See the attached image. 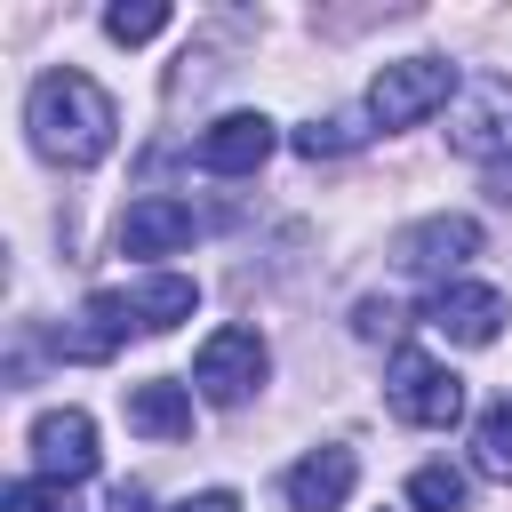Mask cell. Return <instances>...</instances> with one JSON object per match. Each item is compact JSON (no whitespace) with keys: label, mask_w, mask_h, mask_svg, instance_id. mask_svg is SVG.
<instances>
[{"label":"cell","mask_w":512,"mask_h":512,"mask_svg":"<svg viewBox=\"0 0 512 512\" xmlns=\"http://www.w3.org/2000/svg\"><path fill=\"white\" fill-rule=\"evenodd\" d=\"M128 328H136L128 288H104V296H88V304H80V320H72V328H56V352H64V360H112Z\"/></svg>","instance_id":"cell-9"},{"label":"cell","mask_w":512,"mask_h":512,"mask_svg":"<svg viewBox=\"0 0 512 512\" xmlns=\"http://www.w3.org/2000/svg\"><path fill=\"white\" fill-rule=\"evenodd\" d=\"M104 32H112L120 48H136V40H160V32H168V8H160V0H136V8H104Z\"/></svg>","instance_id":"cell-18"},{"label":"cell","mask_w":512,"mask_h":512,"mask_svg":"<svg viewBox=\"0 0 512 512\" xmlns=\"http://www.w3.org/2000/svg\"><path fill=\"white\" fill-rule=\"evenodd\" d=\"M32 464H40L48 480H88V472H96V424H88L80 408H48V416L32 424Z\"/></svg>","instance_id":"cell-8"},{"label":"cell","mask_w":512,"mask_h":512,"mask_svg":"<svg viewBox=\"0 0 512 512\" xmlns=\"http://www.w3.org/2000/svg\"><path fill=\"white\" fill-rule=\"evenodd\" d=\"M464 488H472V480H464L456 464H424V472L408 480V504H416V512H456Z\"/></svg>","instance_id":"cell-17"},{"label":"cell","mask_w":512,"mask_h":512,"mask_svg":"<svg viewBox=\"0 0 512 512\" xmlns=\"http://www.w3.org/2000/svg\"><path fill=\"white\" fill-rule=\"evenodd\" d=\"M8 512H80V496H72V480L32 472V480H16V488H8Z\"/></svg>","instance_id":"cell-19"},{"label":"cell","mask_w":512,"mask_h":512,"mask_svg":"<svg viewBox=\"0 0 512 512\" xmlns=\"http://www.w3.org/2000/svg\"><path fill=\"white\" fill-rule=\"evenodd\" d=\"M472 464H480L488 480H512V392L480 416V432H472Z\"/></svg>","instance_id":"cell-16"},{"label":"cell","mask_w":512,"mask_h":512,"mask_svg":"<svg viewBox=\"0 0 512 512\" xmlns=\"http://www.w3.org/2000/svg\"><path fill=\"white\" fill-rule=\"evenodd\" d=\"M352 328H360V336L376 344V336H392V328H400V304H384V296H368V304L352 312Z\"/></svg>","instance_id":"cell-20"},{"label":"cell","mask_w":512,"mask_h":512,"mask_svg":"<svg viewBox=\"0 0 512 512\" xmlns=\"http://www.w3.org/2000/svg\"><path fill=\"white\" fill-rule=\"evenodd\" d=\"M384 400H392V416H408V424H424V432H448V424L464 416V376L440 368L432 352L400 344L392 368H384Z\"/></svg>","instance_id":"cell-2"},{"label":"cell","mask_w":512,"mask_h":512,"mask_svg":"<svg viewBox=\"0 0 512 512\" xmlns=\"http://www.w3.org/2000/svg\"><path fill=\"white\" fill-rule=\"evenodd\" d=\"M464 256H480V224H472V216H424V224L400 240V264H408V272H456Z\"/></svg>","instance_id":"cell-12"},{"label":"cell","mask_w":512,"mask_h":512,"mask_svg":"<svg viewBox=\"0 0 512 512\" xmlns=\"http://www.w3.org/2000/svg\"><path fill=\"white\" fill-rule=\"evenodd\" d=\"M200 232V216L184 208V200H136L128 216H120V256H168V248H184Z\"/></svg>","instance_id":"cell-10"},{"label":"cell","mask_w":512,"mask_h":512,"mask_svg":"<svg viewBox=\"0 0 512 512\" xmlns=\"http://www.w3.org/2000/svg\"><path fill=\"white\" fill-rule=\"evenodd\" d=\"M264 152H272V120H264V112H224V120H208L200 144H192V160H200L208 176H256Z\"/></svg>","instance_id":"cell-7"},{"label":"cell","mask_w":512,"mask_h":512,"mask_svg":"<svg viewBox=\"0 0 512 512\" xmlns=\"http://www.w3.org/2000/svg\"><path fill=\"white\" fill-rule=\"evenodd\" d=\"M448 88H456V72H448L440 56H400V64H384V72L368 80V120H376V128H416L424 112L448 104Z\"/></svg>","instance_id":"cell-4"},{"label":"cell","mask_w":512,"mask_h":512,"mask_svg":"<svg viewBox=\"0 0 512 512\" xmlns=\"http://www.w3.org/2000/svg\"><path fill=\"white\" fill-rule=\"evenodd\" d=\"M104 512H152V488H144V480H120V488H112V504H104Z\"/></svg>","instance_id":"cell-21"},{"label":"cell","mask_w":512,"mask_h":512,"mask_svg":"<svg viewBox=\"0 0 512 512\" xmlns=\"http://www.w3.org/2000/svg\"><path fill=\"white\" fill-rule=\"evenodd\" d=\"M424 328H440L448 344H496L504 336V296L496 288H480V280H440L432 288V304H424Z\"/></svg>","instance_id":"cell-6"},{"label":"cell","mask_w":512,"mask_h":512,"mask_svg":"<svg viewBox=\"0 0 512 512\" xmlns=\"http://www.w3.org/2000/svg\"><path fill=\"white\" fill-rule=\"evenodd\" d=\"M128 304H136V328H176V320H192V304H200V288L184 280V272H152V280H136L128 288Z\"/></svg>","instance_id":"cell-14"},{"label":"cell","mask_w":512,"mask_h":512,"mask_svg":"<svg viewBox=\"0 0 512 512\" xmlns=\"http://www.w3.org/2000/svg\"><path fill=\"white\" fill-rule=\"evenodd\" d=\"M128 424L144 432V440H192V392L176 384V376H144V384H128Z\"/></svg>","instance_id":"cell-13"},{"label":"cell","mask_w":512,"mask_h":512,"mask_svg":"<svg viewBox=\"0 0 512 512\" xmlns=\"http://www.w3.org/2000/svg\"><path fill=\"white\" fill-rule=\"evenodd\" d=\"M264 368H272V352H264L256 328H216V336L200 344V360H192V384H200V400L240 408V400L264 384Z\"/></svg>","instance_id":"cell-5"},{"label":"cell","mask_w":512,"mask_h":512,"mask_svg":"<svg viewBox=\"0 0 512 512\" xmlns=\"http://www.w3.org/2000/svg\"><path fill=\"white\" fill-rule=\"evenodd\" d=\"M448 144L480 168H496L512 152V80L504 72H480L456 88V112H448Z\"/></svg>","instance_id":"cell-3"},{"label":"cell","mask_w":512,"mask_h":512,"mask_svg":"<svg viewBox=\"0 0 512 512\" xmlns=\"http://www.w3.org/2000/svg\"><path fill=\"white\" fill-rule=\"evenodd\" d=\"M368 144V112H328L312 128H296V152L304 160H336V152H360Z\"/></svg>","instance_id":"cell-15"},{"label":"cell","mask_w":512,"mask_h":512,"mask_svg":"<svg viewBox=\"0 0 512 512\" xmlns=\"http://www.w3.org/2000/svg\"><path fill=\"white\" fill-rule=\"evenodd\" d=\"M360 480V456L352 448H312L304 464H288V504L296 512H336Z\"/></svg>","instance_id":"cell-11"},{"label":"cell","mask_w":512,"mask_h":512,"mask_svg":"<svg viewBox=\"0 0 512 512\" xmlns=\"http://www.w3.org/2000/svg\"><path fill=\"white\" fill-rule=\"evenodd\" d=\"M24 128H32V144H40L48 160L96 168V160L112 152V136H120V112H112V96H104L88 72H40L32 96H24Z\"/></svg>","instance_id":"cell-1"},{"label":"cell","mask_w":512,"mask_h":512,"mask_svg":"<svg viewBox=\"0 0 512 512\" xmlns=\"http://www.w3.org/2000/svg\"><path fill=\"white\" fill-rule=\"evenodd\" d=\"M176 512H240V496H232V488H200V496H184Z\"/></svg>","instance_id":"cell-22"}]
</instances>
